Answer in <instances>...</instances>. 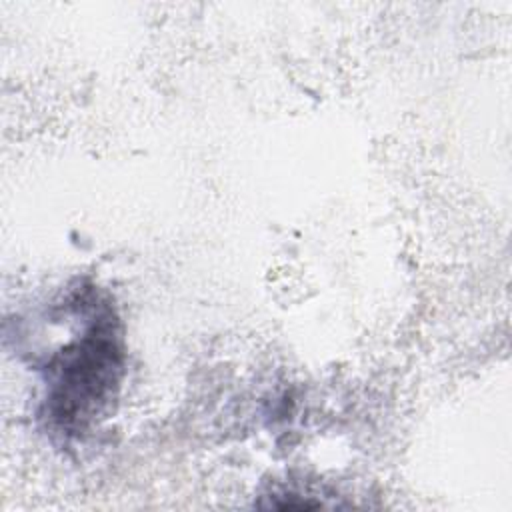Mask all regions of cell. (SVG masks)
<instances>
[{
  "label": "cell",
  "mask_w": 512,
  "mask_h": 512,
  "mask_svg": "<svg viewBox=\"0 0 512 512\" xmlns=\"http://www.w3.org/2000/svg\"><path fill=\"white\" fill-rule=\"evenodd\" d=\"M124 366L120 324L108 304H92L90 322L46 366L44 418L66 436L82 434L116 398Z\"/></svg>",
  "instance_id": "cell-1"
}]
</instances>
